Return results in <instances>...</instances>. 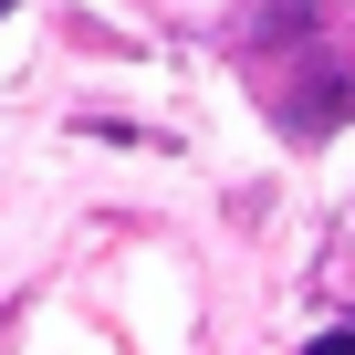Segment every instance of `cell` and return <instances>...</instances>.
Here are the masks:
<instances>
[{
  "label": "cell",
  "mask_w": 355,
  "mask_h": 355,
  "mask_svg": "<svg viewBox=\"0 0 355 355\" xmlns=\"http://www.w3.org/2000/svg\"><path fill=\"white\" fill-rule=\"evenodd\" d=\"M355 115V63H324V73H293V94H282V125L313 146V136H334Z\"/></svg>",
  "instance_id": "6da1fadb"
},
{
  "label": "cell",
  "mask_w": 355,
  "mask_h": 355,
  "mask_svg": "<svg viewBox=\"0 0 355 355\" xmlns=\"http://www.w3.org/2000/svg\"><path fill=\"white\" fill-rule=\"evenodd\" d=\"M303 355H355V334H313V345H303Z\"/></svg>",
  "instance_id": "7a4b0ae2"
},
{
  "label": "cell",
  "mask_w": 355,
  "mask_h": 355,
  "mask_svg": "<svg viewBox=\"0 0 355 355\" xmlns=\"http://www.w3.org/2000/svg\"><path fill=\"white\" fill-rule=\"evenodd\" d=\"M0 11H21V0H0Z\"/></svg>",
  "instance_id": "3957f363"
}]
</instances>
